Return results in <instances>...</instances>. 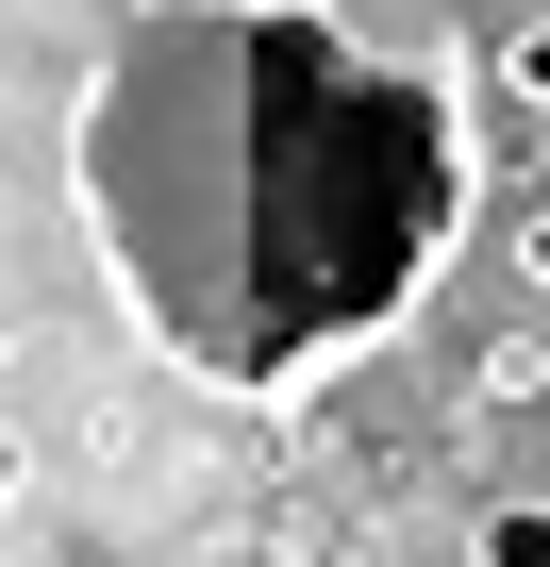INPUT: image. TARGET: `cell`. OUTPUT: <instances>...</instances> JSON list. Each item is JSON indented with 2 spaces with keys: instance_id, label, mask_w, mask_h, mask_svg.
<instances>
[{
  "instance_id": "obj_1",
  "label": "cell",
  "mask_w": 550,
  "mask_h": 567,
  "mask_svg": "<svg viewBox=\"0 0 550 567\" xmlns=\"http://www.w3.org/2000/svg\"><path fill=\"white\" fill-rule=\"evenodd\" d=\"M68 217L184 384L284 401L467 250V68L367 51L334 0H117L68 84Z\"/></svg>"
},
{
  "instance_id": "obj_5",
  "label": "cell",
  "mask_w": 550,
  "mask_h": 567,
  "mask_svg": "<svg viewBox=\"0 0 550 567\" xmlns=\"http://www.w3.org/2000/svg\"><path fill=\"white\" fill-rule=\"evenodd\" d=\"M517 284H533V301H550V200L517 217Z\"/></svg>"
},
{
  "instance_id": "obj_6",
  "label": "cell",
  "mask_w": 550,
  "mask_h": 567,
  "mask_svg": "<svg viewBox=\"0 0 550 567\" xmlns=\"http://www.w3.org/2000/svg\"><path fill=\"white\" fill-rule=\"evenodd\" d=\"M301 567H367V550H301Z\"/></svg>"
},
{
  "instance_id": "obj_2",
  "label": "cell",
  "mask_w": 550,
  "mask_h": 567,
  "mask_svg": "<svg viewBox=\"0 0 550 567\" xmlns=\"http://www.w3.org/2000/svg\"><path fill=\"white\" fill-rule=\"evenodd\" d=\"M467 401H484V417H533V401H550V334H484V351H467Z\"/></svg>"
},
{
  "instance_id": "obj_3",
  "label": "cell",
  "mask_w": 550,
  "mask_h": 567,
  "mask_svg": "<svg viewBox=\"0 0 550 567\" xmlns=\"http://www.w3.org/2000/svg\"><path fill=\"white\" fill-rule=\"evenodd\" d=\"M467 567H550V501H484L467 517Z\"/></svg>"
},
{
  "instance_id": "obj_4",
  "label": "cell",
  "mask_w": 550,
  "mask_h": 567,
  "mask_svg": "<svg viewBox=\"0 0 550 567\" xmlns=\"http://www.w3.org/2000/svg\"><path fill=\"white\" fill-rule=\"evenodd\" d=\"M500 84H517V101L550 117V18H517V34H500Z\"/></svg>"
}]
</instances>
